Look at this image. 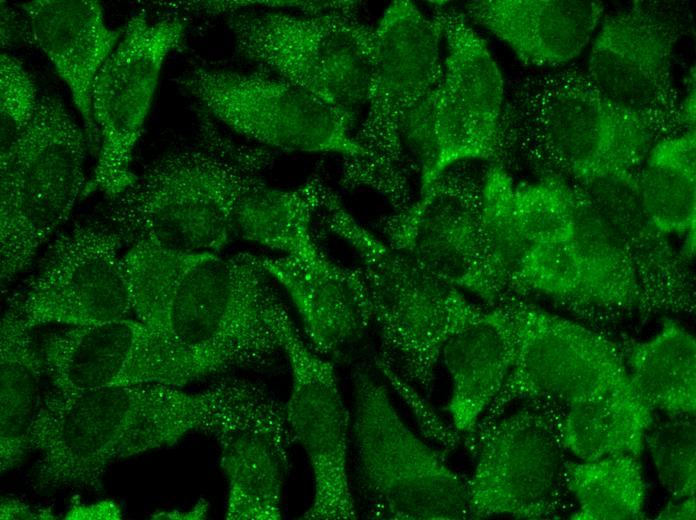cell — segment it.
<instances>
[{"instance_id": "obj_7", "label": "cell", "mask_w": 696, "mask_h": 520, "mask_svg": "<svg viewBox=\"0 0 696 520\" xmlns=\"http://www.w3.org/2000/svg\"><path fill=\"white\" fill-rule=\"evenodd\" d=\"M350 444L355 480L374 519H472L467 478L418 437L370 371L353 374Z\"/></svg>"}, {"instance_id": "obj_11", "label": "cell", "mask_w": 696, "mask_h": 520, "mask_svg": "<svg viewBox=\"0 0 696 520\" xmlns=\"http://www.w3.org/2000/svg\"><path fill=\"white\" fill-rule=\"evenodd\" d=\"M517 404L463 442L474 460L467 478L472 519L558 518L573 507L562 436L566 409L537 400Z\"/></svg>"}, {"instance_id": "obj_27", "label": "cell", "mask_w": 696, "mask_h": 520, "mask_svg": "<svg viewBox=\"0 0 696 520\" xmlns=\"http://www.w3.org/2000/svg\"><path fill=\"white\" fill-rule=\"evenodd\" d=\"M327 186L319 174L290 188L272 187L259 180L238 204L235 236L284 256L312 258L321 254L312 225Z\"/></svg>"}, {"instance_id": "obj_17", "label": "cell", "mask_w": 696, "mask_h": 520, "mask_svg": "<svg viewBox=\"0 0 696 520\" xmlns=\"http://www.w3.org/2000/svg\"><path fill=\"white\" fill-rule=\"evenodd\" d=\"M675 4L634 1L609 14L590 49L586 74L608 98L684 132L674 78L676 46L688 26Z\"/></svg>"}, {"instance_id": "obj_8", "label": "cell", "mask_w": 696, "mask_h": 520, "mask_svg": "<svg viewBox=\"0 0 696 520\" xmlns=\"http://www.w3.org/2000/svg\"><path fill=\"white\" fill-rule=\"evenodd\" d=\"M86 133L55 96L0 149V277L7 286L71 213L86 184Z\"/></svg>"}, {"instance_id": "obj_42", "label": "cell", "mask_w": 696, "mask_h": 520, "mask_svg": "<svg viewBox=\"0 0 696 520\" xmlns=\"http://www.w3.org/2000/svg\"><path fill=\"white\" fill-rule=\"evenodd\" d=\"M695 518V495L678 501L670 500L668 504L656 516V519L662 520H694Z\"/></svg>"}, {"instance_id": "obj_3", "label": "cell", "mask_w": 696, "mask_h": 520, "mask_svg": "<svg viewBox=\"0 0 696 520\" xmlns=\"http://www.w3.org/2000/svg\"><path fill=\"white\" fill-rule=\"evenodd\" d=\"M681 133L605 96L585 70L559 66L518 78L505 94L497 163L536 179L587 183L638 173L660 139Z\"/></svg>"}, {"instance_id": "obj_25", "label": "cell", "mask_w": 696, "mask_h": 520, "mask_svg": "<svg viewBox=\"0 0 696 520\" xmlns=\"http://www.w3.org/2000/svg\"><path fill=\"white\" fill-rule=\"evenodd\" d=\"M566 183L574 214L570 242L583 274L588 327L603 333L604 328L638 314V282L610 223L579 184Z\"/></svg>"}, {"instance_id": "obj_20", "label": "cell", "mask_w": 696, "mask_h": 520, "mask_svg": "<svg viewBox=\"0 0 696 520\" xmlns=\"http://www.w3.org/2000/svg\"><path fill=\"white\" fill-rule=\"evenodd\" d=\"M638 174V173H637ZM637 174L579 184L610 223L633 265L640 293L638 314H691L694 276L688 258L657 230L641 206Z\"/></svg>"}, {"instance_id": "obj_39", "label": "cell", "mask_w": 696, "mask_h": 520, "mask_svg": "<svg viewBox=\"0 0 696 520\" xmlns=\"http://www.w3.org/2000/svg\"><path fill=\"white\" fill-rule=\"evenodd\" d=\"M1 47L35 45L34 34L27 15L16 4V8L1 1Z\"/></svg>"}, {"instance_id": "obj_38", "label": "cell", "mask_w": 696, "mask_h": 520, "mask_svg": "<svg viewBox=\"0 0 696 520\" xmlns=\"http://www.w3.org/2000/svg\"><path fill=\"white\" fill-rule=\"evenodd\" d=\"M375 365L413 410L420 430L428 439L439 444L445 451L454 450L463 442V437L453 426L440 419L421 397L419 391H416L415 387L403 379L387 362L377 357Z\"/></svg>"}, {"instance_id": "obj_29", "label": "cell", "mask_w": 696, "mask_h": 520, "mask_svg": "<svg viewBox=\"0 0 696 520\" xmlns=\"http://www.w3.org/2000/svg\"><path fill=\"white\" fill-rule=\"evenodd\" d=\"M622 348L630 385L650 409L695 414L696 341L690 331L668 318L652 337Z\"/></svg>"}, {"instance_id": "obj_22", "label": "cell", "mask_w": 696, "mask_h": 520, "mask_svg": "<svg viewBox=\"0 0 696 520\" xmlns=\"http://www.w3.org/2000/svg\"><path fill=\"white\" fill-rule=\"evenodd\" d=\"M17 5L30 21L36 46L68 87L89 146H96L99 134L92 116V87L121 40L124 26H107L96 0H33Z\"/></svg>"}, {"instance_id": "obj_24", "label": "cell", "mask_w": 696, "mask_h": 520, "mask_svg": "<svg viewBox=\"0 0 696 520\" xmlns=\"http://www.w3.org/2000/svg\"><path fill=\"white\" fill-rule=\"evenodd\" d=\"M515 353V326L503 303L482 310L445 343L441 357L452 384L446 409L463 442L502 389Z\"/></svg>"}, {"instance_id": "obj_14", "label": "cell", "mask_w": 696, "mask_h": 520, "mask_svg": "<svg viewBox=\"0 0 696 520\" xmlns=\"http://www.w3.org/2000/svg\"><path fill=\"white\" fill-rule=\"evenodd\" d=\"M187 30L186 19L150 21L142 9L124 25L118 45L98 72L91 108L99 134L98 159L82 197L101 193L108 200L136 180L131 169L135 146L151 108L162 66Z\"/></svg>"}, {"instance_id": "obj_4", "label": "cell", "mask_w": 696, "mask_h": 520, "mask_svg": "<svg viewBox=\"0 0 696 520\" xmlns=\"http://www.w3.org/2000/svg\"><path fill=\"white\" fill-rule=\"evenodd\" d=\"M195 108L196 141L156 157L105 204L102 217L124 244L220 253L235 236L242 196L274 164L272 150L233 140Z\"/></svg>"}, {"instance_id": "obj_10", "label": "cell", "mask_w": 696, "mask_h": 520, "mask_svg": "<svg viewBox=\"0 0 696 520\" xmlns=\"http://www.w3.org/2000/svg\"><path fill=\"white\" fill-rule=\"evenodd\" d=\"M348 8L297 15L267 8L228 14L239 55L356 118L366 104L375 59L374 28Z\"/></svg>"}, {"instance_id": "obj_34", "label": "cell", "mask_w": 696, "mask_h": 520, "mask_svg": "<svg viewBox=\"0 0 696 520\" xmlns=\"http://www.w3.org/2000/svg\"><path fill=\"white\" fill-rule=\"evenodd\" d=\"M532 293L546 297L573 320L588 326L583 274L570 241L529 246L512 278L509 297Z\"/></svg>"}, {"instance_id": "obj_33", "label": "cell", "mask_w": 696, "mask_h": 520, "mask_svg": "<svg viewBox=\"0 0 696 520\" xmlns=\"http://www.w3.org/2000/svg\"><path fill=\"white\" fill-rule=\"evenodd\" d=\"M486 166L479 236L487 277L496 305L509 297V288L530 243L514 211V180L499 163Z\"/></svg>"}, {"instance_id": "obj_26", "label": "cell", "mask_w": 696, "mask_h": 520, "mask_svg": "<svg viewBox=\"0 0 696 520\" xmlns=\"http://www.w3.org/2000/svg\"><path fill=\"white\" fill-rule=\"evenodd\" d=\"M31 330L15 293L0 322L1 473L17 466L30 451L29 433L40 404L39 382L45 371Z\"/></svg>"}, {"instance_id": "obj_15", "label": "cell", "mask_w": 696, "mask_h": 520, "mask_svg": "<svg viewBox=\"0 0 696 520\" xmlns=\"http://www.w3.org/2000/svg\"><path fill=\"white\" fill-rule=\"evenodd\" d=\"M273 322L291 371L286 423L294 442L303 448L313 477L312 502L301 518L356 519L348 465L351 414L334 365L303 340L282 301L274 310Z\"/></svg>"}, {"instance_id": "obj_2", "label": "cell", "mask_w": 696, "mask_h": 520, "mask_svg": "<svg viewBox=\"0 0 696 520\" xmlns=\"http://www.w3.org/2000/svg\"><path fill=\"white\" fill-rule=\"evenodd\" d=\"M122 259L133 314L172 349L193 382L265 368L282 353L273 322L281 299L257 255L139 243Z\"/></svg>"}, {"instance_id": "obj_16", "label": "cell", "mask_w": 696, "mask_h": 520, "mask_svg": "<svg viewBox=\"0 0 696 520\" xmlns=\"http://www.w3.org/2000/svg\"><path fill=\"white\" fill-rule=\"evenodd\" d=\"M476 163L450 167L377 226L388 244L421 268L493 307L479 236L486 168Z\"/></svg>"}, {"instance_id": "obj_21", "label": "cell", "mask_w": 696, "mask_h": 520, "mask_svg": "<svg viewBox=\"0 0 696 520\" xmlns=\"http://www.w3.org/2000/svg\"><path fill=\"white\" fill-rule=\"evenodd\" d=\"M258 261L288 294L308 344L321 356L337 357L372 324L359 267L339 265L324 252L312 258L258 256Z\"/></svg>"}, {"instance_id": "obj_30", "label": "cell", "mask_w": 696, "mask_h": 520, "mask_svg": "<svg viewBox=\"0 0 696 520\" xmlns=\"http://www.w3.org/2000/svg\"><path fill=\"white\" fill-rule=\"evenodd\" d=\"M637 189L650 223L665 235L695 234L696 133L658 140L637 174Z\"/></svg>"}, {"instance_id": "obj_32", "label": "cell", "mask_w": 696, "mask_h": 520, "mask_svg": "<svg viewBox=\"0 0 696 520\" xmlns=\"http://www.w3.org/2000/svg\"><path fill=\"white\" fill-rule=\"evenodd\" d=\"M568 490L576 520H637L645 516L646 483L640 457L611 455L566 462Z\"/></svg>"}, {"instance_id": "obj_13", "label": "cell", "mask_w": 696, "mask_h": 520, "mask_svg": "<svg viewBox=\"0 0 696 520\" xmlns=\"http://www.w3.org/2000/svg\"><path fill=\"white\" fill-rule=\"evenodd\" d=\"M175 82L215 122L252 144L285 152L364 155L351 116L260 69L195 66Z\"/></svg>"}, {"instance_id": "obj_28", "label": "cell", "mask_w": 696, "mask_h": 520, "mask_svg": "<svg viewBox=\"0 0 696 520\" xmlns=\"http://www.w3.org/2000/svg\"><path fill=\"white\" fill-rule=\"evenodd\" d=\"M217 441L227 481L225 518L281 519L291 443L257 431L231 433Z\"/></svg>"}, {"instance_id": "obj_19", "label": "cell", "mask_w": 696, "mask_h": 520, "mask_svg": "<svg viewBox=\"0 0 696 520\" xmlns=\"http://www.w3.org/2000/svg\"><path fill=\"white\" fill-rule=\"evenodd\" d=\"M39 350L51 388L62 391L193 382L172 349L136 317L64 326L47 333Z\"/></svg>"}, {"instance_id": "obj_9", "label": "cell", "mask_w": 696, "mask_h": 520, "mask_svg": "<svg viewBox=\"0 0 696 520\" xmlns=\"http://www.w3.org/2000/svg\"><path fill=\"white\" fill-rule=\"evenodd\" d=\"M443 75L409 115L405 147L419 178V192L462 162H497L505 84L486 42L464 12L441 4Z\"/></svg>"}, {"instance_id": "obj_12", "label": "cell", "mask_w": 696, "mask_h": 520, "mask_svg": "<svg viewBox=\"0 0 696 520\" xmlns=\"http://www.w3.org/2000/svg\"><path fill=\"white\" fill-rule=\"evenodd\" d=\"M501 303L515 326V358L502 389L475 430L522 401H543L568 409L631 386L623 348L606 334L523 297H509Z\"/></svg>"}, {"instance_id": "obj_43", "label": "cell", "mask_w": 696, "mask_h": 520, "mask_svg": "<svg viewBox=\"0 0 696 520\" xmlns=\"http://www.w3.org/2000/svg\"><path fill=\"white\" fill-rule=\"evenodd\" d=\"M208 511V503L205 500L199 501L194 508L189 512H180L179 510L174 511H161L152 515V518L156 519H182V518H193V519H203L206 517Z\"/></svg>"}, {"instance_id": "obj_31", "label": "cell", "mask_w": 696, "mask_h": 520, "mask_svg": "<svg viewBox=\"0 0 696 520\" xmlns=\"http://www.w3.org/2000/svg\"><path fill=\"white\" fill-rule=\"evenodd\" d=\"M654 411L628 387L565 410L564 445L575 458L592 461L631 454L640 457Z\"/></svg>"}, {"instance_id": "obj_41", "label": "cell", "mask_w": 696, "mask_h": 520, "mask_svg": "<svg viewBox=\"0 0 696 520\" xmlns=\"http://www.w3.org/2000/svg\"><path fill=\"white\" fill-rule=\"evenodd\" d=\"M119 506L108 500L93 504H74L67 511L65 519H121Z\"/></svg>"}, {"instance_id": "obj_37", "label": "cell", "mask_w": 696, "mask_h": 520, "mask_svg": "<svg viewBox=\"0 0 696 520\" xmlns=\"http://www.w3.org/2000/svg\"><path fill=\"white\" fill-rule=\"evenodd\" d=\"M39 98L35 83L21 61L8 53L0 56L1 147L28 126Z\"/></svg>"}, {"instance_id": "obj_36", "label": "cell", "mask_w": 696, "mask_h": 520, "mask_svg": "<svg viewBox=\"0 0 696 520\" xmlns=\"http://www.w3.org/2000/svg\"><path fill=\"white\" fill-rule=\"evenodd\" d=\"M513 202L530 245L570 241L574 214L565 181L543 178L515 184Z\"/></svg>"}, {"instance_id": "obj_35", "label": "cell", "mask_w": 696, "mask_h": 520, "mask_svg": "<svg viewBox=\"0 0 696 520\" xmlns=\"http://www.w3.org/2000/svg\"><path fill=\"white\" fill-rule=\"evenodd\" d=\"M661 485L670 500L678 501L696 491V421L695 414L654 412L644 435Z\"/></svg>"}, {"instance_id": "obj_40", "label": "cell", "mask_w": 696, "mask_h": 520, "mask_svg": "<svg viewBox=\"0 0 696 520\" xmlns=\"http://www.w3.org/2000/svg\"><path fill=\"white\" fill-rule=\"evenodd\" d=\"M0 518L3 519H56L52 508H33L20 499L4 497L0 502Z\"/></svg>"}, {"instance_id": "obj_5", "label": "cell", "mask_w": 696, "mask_h": 520, "mask_svg": "<svg viewBox=\"0 0 696 520\" xmlns=\"http://www.w3.org/2000/svg\"><path fill=\"white\" fill-rule=\"evenodd\" d=\"M318 216L359 259L379 357L429 396L445 343L483 309L361 225L330 187Z\"/></svg>"}, {"instance_id": "obj_6", "label": "cell", "mask_w": 696, "mask_h": 520, "mask_svg": "<svg viewBox=\"0 0 696 520\" xmlns=\"http://www.w3.org/2000/svg\"><path fill=\"white\" fill-rule=\"evenodd\" d=\"M375 31V59L366 115L354 137L364 155L343 158L339 183L367 188L393 210L409 204L417 168L403 141L409 115L443 75V27L412 1L392 2Z\"/></svg>"}, {"instance_id": "obj_1", "label": "cell", "mask_w": 696, "mask_h": 520, "mask_svg": "<svg viewBox=\"0 0 696 520\" xmlns=\"http://www.w3.org/2000/svg\"><path fill=\"white\" fill-rule=\"evenodd\" d=\"M281 403L261 385L228 377L204 390L140 383L85 391L51 388L34 417L33 486L99 490L114 462L177 444L194 433L269 432Z\"/></svg>"}, {"instance_id": "obj_18", "label": "cell", "mask_w": 696, "mask_h": 520, "mask_svg": "<svg viewBox=\"0 0 696 520\" xmlns=\"http://www.w3.org/2000/svg\"><path fill=\"white\" fill-rule=\"evenodd\" d=\"M123 244L104 220L78 222L61 233L24 291L16 293L28 326H85L129 317Z\"/></svg>"}, {"instance_id": "obj_23", "label": "cell", "mask_w": 696, "mask_h": 520, "mask_svg": "<svg viewBox=\"0 0 696 520\" xmlns=\"http://www.w3.org/2000/svg\"><path fill=\"white\" fill-rule=\"evenodd\" d=\"M604 11L599 1L477 0L465 15L504 42L526 65L563 66L589 42Z\"/></svg>"}]
</instances>
